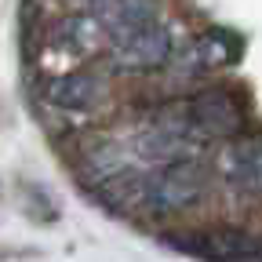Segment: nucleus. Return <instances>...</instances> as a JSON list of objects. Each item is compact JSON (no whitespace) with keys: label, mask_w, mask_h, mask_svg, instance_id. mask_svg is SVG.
Listing matches in <instances>:
<instances>
[{"label":"nucleus","mask_w":262,"mask_h":262,"mask_svg":"<svg viewBox=\"0 0 262 262\" xmlns=\"http://www.w3.org/2000/svg\"><path fill=\"white\" fill-rule=\"evenodd\" d=\"M70 4H88V8H91V4H95V0H70Z\"/></svg>","instance_id":"11"},{"label":"nucleus","mask_w":262,"mask_h":262,"mask_svg":"<svg viewBox=\"0 0 262 262\" xmlns=\"http://www.w3.org/2000/svg\"><path fill=\"white\" fill-rule=\"evenodd\" d=\"M106 66L110 73H124V77H146L157 73L171 62L175 55V37L164 22H149L127 37H117L106 44Z\"/></svg>","instance_id":"2"},{"label":"nucleus","mask_w":262,"mask_h":262,"mask_svg":"<svg viewBox=\"0 0 262 262\" xmlns=\"http://www.w3.org/2000/svg\"><path fill=\"white\" fill-rule=\"evenodd\" d=\"M189 131L201 142H226L244 131V102L229 88H204L182 106Z\"/></svg>","instance_id":"3"},{"label":"nucleus","mask_w":262,"mask_h":262,"mask_svg":"<svg viewBox=\"0 0 262 262\" xmlns=\"http://www.w3.org/2000/svg\"><path fill=\"white\" fill-rule=\"evenodd\" d=\"M131 153H135L139 164L153 168V164H168V160H179V157H196L201 153V139L189 131L186 117H182V106L164 113V117H153L139 127L135 142H131Z\"/></svg>","instance_id":"5"},{"label":"nucleus","mask_w":262,"mask_h":262,"mask_svg":"<svg viewBox=\"0 0 262 262\" xmlns=\"http://www.w3.org/2000/svg\"><path fill=\"white\" fill-rule=\"evenodd\" d=\"M106 44H110V37H106L102 22L95 18V11H70L48 29V48L55 55H66L70 62L102 55Z\"/></svg>","instance_id":"7"},{"label":"nucleus","mask_w":262,"mask_h":262,"mask_svg":"<svg viewBox=\"0 0 262 262\" xmlns=\"http://www.w3.org/2000/svg\"><path fill=\"white\" fill-rule=\"evenodd\" d=\"M237 58V40L229 33H204L193 44V62L201 70H219V66H229Z\"/></svg>","instance_id":"10"},{"label":"nucleus","mask_w":262,"mask_h":262,"mask_svg":"<svg viewBox=\"0 0 262 262\" xmlns=\"http://www.w3.org/2000/svg\"><path fill=\"white\" fill-rule=\"evenodd\" d=\"M95 18L102 22L106 37H127L149 22H160V0H95L91 4Z\"/></svg>","instance_id":"9"},{"label":"nucleus","mask_w":262,"mask_h":262,"mask_svg":"<svg viewBox=\"0 0 262 262\" xmlns=\"http://www.w3.org/2000/svg\"><path fill=\"white\" fill-rule=\"evenodd\" d=\"M219 179L241 196H262V131L226 139L219 153Z\"/></svg>","instance_id":"6"},{"label":"nucleus","mask_w":262,"mask_h":262,"mask_svg":"<svg viewBox=\"0 0 262 262\" xmlns=\"http://www.w3.org/2000/svg\"><path fill=\"white\" fill-rule=\"evenodd\" d=\"M44 102L62 110V113H91L106 102V77L98 73H88V70H70V73H58V77H48L44 88Z\"/></svg>","instance_id":"8"},{"label":"nucleus","mask_w":262,"mask_h":262,"mask_svg":"<svg viewBox=\"0 0 262 262\" xmlns=\"http://www.w3.org/2000/svg\"><path fill=\"white\" fill-rule=\"evenodd\" d=\"M211 193V168L201 157H179L168 164H153L142 175V204L139 211L153 219H171L193 211Z\"/></svg>","instance_id":"1"},{"label":"nucleus","mask_w":262,"mask_h":262,"mask_svg":"<svg viewBox=\"0 0 262 262\" xmlns=\"http://www.w3.org/2000/svg\"><path fill=\"white\" fill-rule=\"evenodd\" d=\"M168 244L201 262H262V237L248 233L241 226L186 229V233H171Z\"/></svg>","instance_id":"4"}]
</instances>
